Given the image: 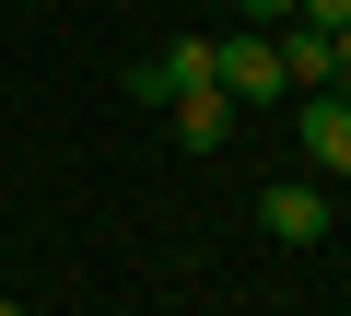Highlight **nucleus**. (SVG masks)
<instances>
[{
    "label": "nucleus",
    "mask_w": 351,
    "mask_h": 316,
    "mask_svg": "<svg viewBox=\"0 0 351 316\" xmlns=\"http://www.w3.org/2000/svg\"><path fill=\"white\" fill-rule=\"evenodd\" d=\"M328 223H339L328 211V176H269L258 188V234L269 246H328Z\"/></svg>",
    "instance_id": "f257e3e1"
},
{
    "label": "nucleus",
    "mask_w": 351,
    "mask_h": 316,
    "mask_svg": "<svg viewBox=\"0 0 351 316\" xmlns=\"http://www.w3.org/2000/svg\"><path fill=\"white\" fill-rule=\"evenodd\" d=\"M211 82L234 94V106H281L293 82H281V47H269V24L258 36H211Z\"/></svg>",
    "instance_id": "f03ea898"
},
{
    "label": "nucleus",
    "mask_w": 351,
    "mask_h": 316,
    "mask_svg": "<svg viewBox=\"0 0 351 316\" xmlns=\"http://www.w3.org/2000/svg\"><path fill=\"white\" fill-rule=\"evenodd\" d=\"M164 129H176V152H223V141L246 129V106H234L223 82H199V94H176V106H164Z\"/></svg>",
    "instance_id": "7ed1b4c3"
},
{
    "label": "nucleus",
    "mask_w": 351,
    "mask_h": 316,
    "mask_svg": "<svg viewBox=\"0 0 351 316\" xmlns=\"http://www.w3.org/2000/svg\"><path fill=\"white\" fill-rule=\"evenodd\" d=\"M304 165L316 176H351V82H316L304 94Z\"/></svg>",
    "instance_id": "20e7f679"
},
{
    "label": "nucleus",
    "mask_w": 351,
    "mask_h": 316,
    "mask_svg": "<svg viewBox=\"0 0 351 316\" xmlns=\"http://www.w3.org/2000/svg\"><path fill=\"white\" fill-rule=\"evenodd\" d=\"M199 82H211V36H176L164 59H141V71H129V94H141V106H176V94H199Z\"/></svg>",
    "instance_id": "39448f33"
},
{
    "label": "nucleus",
    "mask_w": 351,
    "mask_h": 316,
    "mask_svg": "<svg viewBox=\"0 0 351 316\" xmlns=\"http://www.w3.org/2000/svg\"><path fill=\"white\" fill-rule=\"evenodd\" d=\"M293 24H316V36H339V24H351V0H293Z\"/></svg>",
    "instance_id": "423d86ee"
},
{
    "label": "nucleus",
    "mask_w": 351,
    "mask_h": 316,
    "mask_svg": "<svg viewBox=\"0 0 351 316\" xmlns=\"http://www.w3.org/2000/svg\"><path fill=\"white\" fill-rule=\"evenodd\" d=\"M234 24H293V0H234Z\"/></svg>",
    "instance_id": "0eeeda50"
},
{
    "label": "nucleus",
    "mask_w": 351,
    "mask_h": 316,
    "mask_svg": "<svg viewBox=\"0 0 351 316\" xmlns=\"http://www.w3.org/2000/svg\"><path fill=\"white\" fill-rule=\"evenodd\" d=\"M328 59H339V82H351V24H339V36H328Z\"/></svg>",
    "instance_id": "6e6552de"
},
{
    "label": "nucleus",
    "mask_w": 351,
    "mask_h": 316,
    "mask_svg": "<svg viewBox=\"0 0 351 316\" xmlns=\"http://www.w3.org/2000/svg\"><path fill=\"white\" fill-rule=\"evenodd\" d=\"M0 316H24V304H12V293H0Z\"/></svg>",
    "instance_id": "1a4fd4ad"
}]
</instances>
